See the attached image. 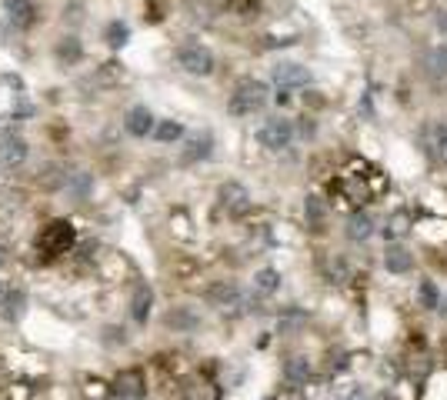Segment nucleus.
Segmentation results:
<instances>
[{
    "label": "nucleus",
    "mask_w": 447,
    "mask_h": 400,
    "mask_svg": "<svg viewBox=\"0 0 447 400\" xmlns=\"http://www.w3.org/2000/svg\"><path fill=\"white\" fill-rule=\"evenodd\" d=\"M267 104V87H264L261 80H244V84H237V91L231 93V110L234 117H250V114H257V110Z\"/></svg>",
    "instance_id": "obj_1"
},
{
    "label": "nucleus",
    "mask_w": 447,
    "mask_h": 400,
    "mask_svg": "<svg viewBox=\"0 0 447 400\" xmlns=\"http://www.w3.org/2000/svg\"><path fill=\"white\" fill-rule=\"evenodd\" d=\"M74 240H77L74 227H70L67 220H54V224H47L44 233L37 237V247L44 250V257H61V254H67V250L74 247Z\"/></svg>",
    "instance_id": "obj_2"
},
{
    "label": "nucleus",
    "mask_w": 447,
    "mask_h": 400,
    "mask_svg": "<svg viewBox=\"0 0 447 400\" xmlns=\"http://www.w3.org/2000/svg\"><path fill=\"white\" fill-rule=\"evenodd\" d=\"M177 63L184 67L187 74H194V77H207L214 70V54L204 44H184L177 50Z\"/></svg>",
    "instance_id": "obj_3"
},
{
    "label": "nucleus",
    "mask_w": 447,
    "mask_h": 400,
    "mask_svg": "<svg viewBox=\"0 0 447 400\" xmlns=\"http://www.w3.org/2000/svg\"><path fill=\"white\" fill-rule=\"evenodd\" d=\"M294 140V127L291 121H284V117H274V121H264L257 127V144L267 147V151H284V147H291Z\"/></svg>",
    "instance_id": "obj_4"
},
{
    "label": "nucleus",
    "mask_w": 447,
    "mask_h": 400,
    "mask_svg": "<svg viewBox=\"0 0 447 400\" xmlns=\"http://www.w3.org/2000/svg\"><path fill=\"white\" fill-rule=\"evenodd\" d=\"M217 200H220L224 214H231V217H241L250 210V194H247L244 184H224L220 194H217Z\"/></svg>",
    "instance_id": "obj_5"
},
{
    "label": "nucleus",
    "mask_w": 447,
    "mask_h": 400,
    "mask_svg": "<svg viewBox=\"0 0 447 400\" xmlns=\"http://www.w3.org/2000/svg\"><path fill=\"white\" fill-rule=\"evenodd\" d=\"M110 390L117 400H140L144 397V374L140 370H123V374H117Z\"/></svg>",
    "instance_id": "obj_6"
},
{
    "label": "nucleus",
    "mask_w": 447,
    "mask_h": 400,
    "mask_svg": "<svg viewBox=\"0 0 447 400\" xmlns=\"http://www.w3.org/2000/svg\"><path fill=\"white\" fill-rule=\"evenodd\" d=\"M274 84H278L280 91L304 87V84H310V74H308V67H301V63H278L274 67Z\"/></svg>",
    "instance_id": "obj_7"
},
{
    "label": "nucleus",
    "mask_w": 447,
    "mask_h": 400,
    "mask_svg": "<svg viewBox=\"0 0 447 400\" xmlns=\"http://www.w3.org/2000/svg\"><path fill=\"white\" fill-rule=\"evenodd\" d=\"M123 127H127V134L130 137H147V134H154V114L147 107H130L127 110V117H123Z\"/></svg>",
    "instance_id": "obj_8"
},
{
    "label": "nucleus",
    "mask_w": 447,
    "mask_h": 400,
    "mask_svg": "<svg viewBox=\"0 0 447 400\" xmlns=\"http://www.w3.org/2000/svg\"><path fill=\"white\" fill-rule=\"evenodd\" d=\"M151 307H154V291H151V284L140 280L137 287H134V297H130V317H134L137 323H147Z\"/></svg>",
    "instance_id": "obj_9"
},
{
    "label": "nucleus",
    "mask_w": 447,
    "mask_h": 400,
    "mask_svg": "<svg viewBox=\"0 0 447 400\" xmlns=\"http://www.w3.org/2000/svg\"><path fill=\"white\" fill-rule=\"evenodd\" d=\"M211 151H214V137H211V134H194V137L187 140L181 160H184V164H197L204 157H211Z\"/></svg>",
    "instance_id": "obj_10"
},
{
    "label": "nucleus",
    "mask_w": 447,
    "mask_h": 400,
    "mask_svg": "<svg viewBox=\"0 0 447 400\" xmlns=\"http://www.w3.org/2000/svg\"><path fill=\"white\" fill-rule=\"evenodd\" d=\"M211 304L220 310H237V307H244V297H241V291L234 284H217L214 291H211Z\"/></svg>",
    "instance_id": "obj_11"
},
{
    "label": "nucleus",
    "mask_w": 447,
    "mask_h": 400,
    "mask_svg": "<svg viewBox=\"0 0 447 400\" xmlns=\"http://www.w3.org/2000/svg\"><path fill=\"white\" fill-rule=\"evenodd\" d=\"M384 267L391 274H407L411 267H414V257H411V250L401 244H391L384 254Z\"/></svg>",
    "instance_id": "obj_12"
},
{
    "label": "nucleus",
    "mask_w": 447,
    "mask_h": 400,
    "mask_svg": "<svg viewBox=\"0 0 447 400\" xmlns=\"http://www.w3.org/2000/svg\"><path fill=\"white\" fill-rule=\"evenodd\" d=\"M24 157H27V144H24L20 137H3L0 140V164L17 167V164H24Z\"/></svg>",
    "instance_id": "obj_13"
},
{
    "label": "nucleus",
    "mask_w": 447,
    "mask_h": 400,
    "mask_svg": "<svg viewBox=\"0 0 447 400\" xmlns=\"http://www.w3.org/2000/svg\"><path fill=\"white\" fill-rule=\"evenodd\" d=\"M424 70L431 80H447V47H431L427 57H424Z\"/></svg>",
    "instance_id": "obj_14"
},
{
    "label": "nucleus",
    "mask_w": 447,
    "mask_h": 400,
    "mask_svg": "<svg viewBox=\"0 0 447 400\" xmlns=\"http://www.w3.org/2000/svg\"><path fill=\"white\" fill-rule=\"evenodd\" d=\"M24 310H27V293L20 291V287H14V291L3 293V307H0V314H3L7 321H20V317H24Z\"/></svg>",
    "instance_id": "obj_15"
},
{
    "label": "nucleus",
    "mask_w": 447,
    "mask_h": 400,
    "mask_svg": "<svg viewBox=\"0 0 447 400\" xmlns=\"http://www.w3.org/2000/svg\"><path fill=\"white\" fill-rule=\"evenodd\" d=\"M304 217H308V227L314 233H321L327 227V207L321 197H308V203H304Z\"/></svg>",
    "instance_id": "obj_16"
},
{
    "label": "nucleus",
    "mask_w": 447,
    "mask_h": 400,
    "mask_svg": "<svg viewBox=\"0 0 447 400\" xmlns=\"http://www.w3.org/2000/svg\"><path fill=\"white\" fill-rule=\"evenodd\" d=\"M91 187H93V177L87 174V170H74V174L63 180V190H67L74 200H84L87 194H91Z\"/></svg>",
    "instance_id": "obj_17"
},
{
    "label": "nucleus",
    "mask_w": 447,
    "mask_h": 400,
    "mask_svg": "<svg viewBox=\"0 0 447 400\" xmlns=\"http://www.w3.org/2000/svg\"><path fill=\"white\" fill-rule=\"evenodd\" d=\"M284 377H287L291 387H304L310 380V364L304 357H291V360L284 364Z\"/></svg>",
    "instance_id": "obj_18"
},
{
    "label": "nucleus",
    "mask_w": 447,
    "mask_h": 400,
    "mask_svg": "<svg viewBox=\"0 0 447 400\" xmlns=\"http://www.w3.org/2000/svg\"><path fill=\"white\" fill-rule=\"evenodd\" d=\"M7 3V17H10V24L17 27H27L33 20V3L31 0H3Z\"/></svg>",
    "instance_id": "obj_19"
},
{
    "label": "nucleus",
    "mask_w": 447,
    "mask_h": 400,
    "mask_svg": "<svg viewBox=\"0 0 447 400\" xmlns=\"http://www.w3.org/2000/svg\"><path fill=\"white\" fill-rule=\"evenodd\" d=\"M370 233H374V220H370V214L361 210V214H354L351 220H347V237H351V240L361 244V240H368Z\"/></svg>",
    "instance_id": "obj_20"
},
{
    "label": "nucleus",
    "mask_w": 447,
    "mask_h": 400,
    "mask_svg": "<svg viewBox=\"0 0 447 400\" xmlns=\"http://www.w3.org/2000/svg\"><path fill=\"white\" fill-rule=\"evenodd\" d=\"M384 233H387V240H401V237H407V233H411V210H397V214H391Z\"/></svg>",
    "instance_id": "obj_21"
},
{
    "label": "nucleus",
    "mask_w": 447,
    "mask_h": 400,
    "mask_svg": "<svg viewBox=\"0 0 447 400\" xmlns=\"http://www.w3.org/2000/svg\"><path fill=\"white\" fill-rule=\"evenodd\" d=\"M280 287V274L278 270H257V277H254V291L257 293H274Z\"/></svg>",
    "instance_id": "obj_22"
},
{
    "label": "nucleus",
    "mask_w": 447,
    "mask_h": 400,
    "mask_svg": "<svg viewBox=\"0 0 447 400\" xmlns=\"http://www.w3.org/2000/svg\"><path fill=\"white\" fill-rule=\"evenodd\" d=\"M181 134H184V127L177 121H160L154 127V137L160 140V144H174V140H181Z\"/></svg>",
    "instance_id": "obj_23"
},
{
    "label": "nucleus",
    "mask_w": 447,
    "mask_h": 400,
    "mask_svg": "<svg viewBox=\"0 0 447 400\" xmlns=\"http://www.w3.org/2000/svg\"><path fill=\"white\" fill-rule=\"evenodd\" d=\"M57 57H61V61H67V63H74L80 57V44L74 40V37H63L61 47H57Z\"/></svg>",
    "instance_id": "obj_24"
},
{
    "label": "nucleus",
    "mask_w": 447,
    "mask_h": 400,
    "mask_svg": "<svg viewBox=\"0 0 447 400\" xmlns=\"http://www.w3.org/2000/svg\"><path fill=\"white\" fill-rule=\"evenodd\" d=\"M421 304H424L427 310H437V307H441V297H437V287H434L431 280H424V284H421Z\"/></svg>",
    "instance_id": "obj_25"
},
{
    "label": "nucleus",
    "mask_w": 447,
    "mask_h": 400,
    "mask_svg": "<svg viewBox=\"0 0 447 400\" xmlns=\"http://www.w3.org/2000/svg\"><path fill=\"white\" fill-rule=\"evenodd\" d=\"M347 263L340 261V257H334V261H327V277H331V284H344L347 280Z\"/></svg>",
    "instance_id": "obj_26"
},
{
    "label": "nucleus",
    "mask_w": 447,
    "mask_h": 400,
    "mask_svg": "<svg viewBox=\"0 0 447 400\" xmlns=\"http://www.w3.org/2000/svg\"><path fill=\"white\" fill-rule=\"evenodd\" d=\"M127 37H130L127 24H110V27H107V44L110 47H123V44H127Z\"/></svg>",
    "instance_id": "obj_27"
},
{
    "label": "nucleus",
    "mask_w": 447,
    "mask_h": 400,
    "mask_svg": "<svg viewBox=\"0 0 447 400\" xmlns=\"http://www.w3.org/2000/svg\"><path fill=\"white\" fill-rule=\"evenodd\" d=\"M84 394H87L91 400H104L107 394H114V390H110V387H104V380H97V377H91V380L84 384Z\"/></svg>",
    "instance_id": "obj_28"
},
{
    "label": "nucleus",
    "mask_w": 447,
    "mask_h": 400,
    "mask_svg": "<svg viewBox=\"0 0 447 400\" xmlns=\"http://www.w3.org/2000/svg\"><path fill=\"white\" fill-rule=\"evenodd\" d=\"M437 154H441V160L447 164V127L437 134Z\"/></svg>",
    "instance_id": "obj_29"
},
{
    "label": "nucleus",
    "mask_w": 447,
    "mask_h": 400,
    "mask_svg": "<svg viewBox=\"0 0 447 400\" xmlns=\"http://www.w3.org/2000/svg\"><path fill=\"white\" fill-rule=\"evenodd\" d=\"M437 27H441V31H447V14L437 17Z\"/></svg>",
    "instance_id": "obj_30"
},
{
    "label": "nucleus",
    "mask_w": 447,
    "mask_h": 400,
    "mask_svg": "<svg viewBox=\"0 0 447 400\" xmlns=\"http://www.w3.org/2000/svg\"><path fill=\"white\" fill-rule=\"evenodd\" d=\"M3 263H7V247L0 244V267H3Z\"/></svg>",
    "instance_id": "obj_31"
},
{
    "label": "nucleus",
    "mask_w": 447,
    "mask_h": 400,
    "mask_svg": "<svg viewBox=\"0 0 447 400\" xmlns=\"http://www.w3.org/2000/svg\"><path fill=\"white\" fill-rule=\"evenodd\" d=\"M437 310H444V317H447V297H444V300H441V307H437Z\"/></svg>",
    "instance_id": "obj_32"
},
{
    "label": "nucleus",
    "mask_w": 447,
    "mask_h": 400,
    "mask_svg": "<svg viewBox=\"0 0 447 400\" xmlns=\"http://www.w3.org/2000/svg\"><path fill=\"white\" fill-rule=\"evenodd\" d=\"M384 400H394V397H384Z\"/></svg>",
    "instance_id": "obj_33"
},
{
    "label": "nucleus",
    "mask_w": 447,
    "mask_h": 400,
    "mask_svg": "<svg viewBox=\"0 0 447 400\" xmlns=\"http://www.w3.org/2000/svg\"><path fill=\"white\" fill-rule=\"evenodd\" d=\"M0 297H3V293H0Z\"/></svg>",
    "instance_id": "obj_34"
}]
</instances>
